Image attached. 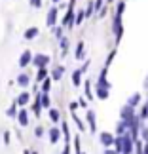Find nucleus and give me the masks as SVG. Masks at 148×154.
<instances>
[{
    "mask_svg": "<svg viewBox=\"0 0 148 154\" xmlns=\"http://www.w3.org/2000/svg\"><path fill=\"white\" fill-rule=\"evenodd\" d=\"M29 61H31V53L25 51V53L21 55V59H19V67H27V63H29Z\"/></svg>",
    "mask_w": 148,
    "mask_h": 154,
    "instance_id": "f257e3e1",
    "label": "nucleus"
},
{
    "mask_svg": "<svg viewBox=\"0 0 148 154\" xmlns=\"http://www.w3.org/2000/svg\"><path fill=\"white\" fill-rule=\"evenodd\" d=\"M48 61H50V57H48V55H38L36 59H34V63L40 65V69H42V65H46Z\"/></svg>",
    "mask_w": 148,
    "mask_h": 154,
    "instance_id": "f03ea898",
    "label": "nucleus"
},
{
    "mask_svg": "<svg viewBox=\"0 0 148 154\" xmlns=\"http://www.w3.org/2000/svg\"><path fill=\"white\" fill-rule=\"evenodd\" d=\"M36 34H38V29H34V27H32V29H29V31L25 32V38H27V40H31V38L36 36Z\"/></svg>",
    "mask_w": 148,
    "mask_h": 154,
    "instance_id": "7ed1b4c3",
    "label": "nucleus"
},
{
    "mask_svg": "<svg viewBox=\"0 0 148 154\" xmlns=\"http://www.w3.org/2000/svg\"><path fill=\"white\" fill-rule=\"evenodd\" d=\"M55 14H57V8H51L50 15H48V25H53V23H55Z\"/></svg>",
    "mask_w": 148,
    "mask_h": 154,
    "instance_id": "20e7f679",
    "label": "nucleus"
},
{
    "mask_svg": "<svg viewBox=\"0 0 148 154\" xmlns=\"http://www.w3.org/2000/svg\"><path fill=\"white\" fill-rule=\"evenodd\" d=\"M101 141H103L104 145H110L112 143V135L110 133H101Z\"/></svg>",
    "mask_w": 148,
    "mask_h": 154,
    "instance_id": "39448f33",
    "label": "nucleus"
},
{
    "mask_svg": "<svg viewBox=\"0 0 148 154\" xmlns=\"http://www.w3.org/2000/svg\"><path fill=\"white\" fill-rule=\"evenodd\" d=\"M17 82H19L21 86H29V76L27 74H21L19 78H17Z\"/></svg>",
    "mask_w": 148,
    "mask_h": 154,
    "instance_id": "423d86ee",
    "label": "nucleus"
},
{
    "mask_svg": "<svg viewBox=\"0 0 148 154\" xmlns=\"http://www.w3.org/2000/svg\"><path fill=\"white\" fill-rule=\"evenodd\" d=\"M19 122L23 124V126H27V110H21V114H19Z\"/></svg>",
    "mask_w": 148,
    "mask_h": 154,
    "instance_id": "0eeeda50",
    "label": "nucleus"
},
{
    "mask_svg": "<svg viewBox=\"0 0 148 154\" xmlns=\"http://www.w3.org/2000/svg\"><path fill=\"white\" fill-rule=\"evenodd\" d=\"M87 120L91 124V129H95V114L93 112H87Z\"/></svg>",
    "mask_w": 148,
    "mask_h": 154,
    "instance_id": "6e6552de",
    "label": "nucleus"
},
{
    "mask_svg": "<svg viewBox=\"0 0 148 154\" xmlns=\"http://www.w3.org/2000/svg\"><path fill=\"white\" fill-rule=\"evenodd\" d=\"M29 99H31V95H29V93H21V95H19V103H21V105H25Z\"/></svg>",
    "mask_w": 148,
    "mask_h": 154,
    "instance_id": "1a4fd4ad",
    "label": "nucleus"
},
{
    "mask_svg": "<svg viewBox=\"0 0 148 154\" xmlns=\"http://www.w3.org/2000/svg\"><path fill=\"white\" fill-rule=\"evenodd\" d=\"M80 74H82V70H76V72L72 74V82H74V84H80Z\"/></svg>",
    "mask_w": 148,
    "mask_h": 154,
    "instance_id": "9d476101",
    "label": "nucleus"
},
{
    "mask_svg": "<svg viewBox=\"0 0 148 154\" xmlns=\"http://www.w3.org/2000/svg\"><path fill=\"white\" fill-rule=\"evenodd\" d=\"M139 97H140V95H139V93H135V95H133L131 99H129V106H133V105H137V103H139Z\"/></svg>",
    "mask_w": 148,
    "mask_h": 154,
    "instance_id": "9b49d317",
    "label": "nucleus"
},
{
    "mask_svg": "<svg viewBox=\"0 0 148 154\" xmlns=\"http://www.w3.org/2000/svg\"><path fill=\"white\" fill-rule=\"evenodd\" d=\"M82 50H84V44L80 42V44H78V51H76V57H80V59L84 57V51H82Z\"/></svg>",
    "mask_w": 148,
    "mask_h": 154,
    "instance_id": "f8f14e48",
    "label": "nucleus"
},
{
    "mask_svg": "<svg viewBox=\"0 0 148 154\" xmlns=\"http://www.w3.org/2000/svg\"><path fill=\"white\" fill-rule=\"evenodd\" d=\"M50 135H51V141H53V143H55V141H57V137H59V131H57V128H53Z\"/></svg>",
    "mask_w": 148,
    "mask_h": 154,
    "instance_id": "ddd939ff",
    "label": "nucleus"
},
{
    "mask_svg": "<svg viewBox=\"0 0 148 154\" xmlns=\"http://www.w3.org/2000/svg\"><path fill=\"white\" fill-rule=\"evenodd\" d=\"M40 97H42V99H40V103H42L44 106H50V99H48V95H46V93H44V95H40Z\"/></svg>",
    "mask_w": 148,
    "mask_h": 154,
    "instance_id": "4468645a",
    "label": "nucleus"
},
{
    "mask_svg": "<svg viewBox=\"0 0 148 154\" xmlns=\"http://www.w3.org/2000/svg\"><path fill=\"white\" fill-rule=\"evenodd\" d=\"M99 97H101V99H106V97H108V91L103 90V88H99Z\"/></svg>",
    "mask_w": 148,
    "mask_h": 154,
    "instance_id": "2eb2a0df",
    "label": "nucleus"
},
{
    "mask_svg": "<svg viewBox=\"0 0 148 154\" xmlns=\"http://www.w3.org/2000/svg\"><path fill=\"white\" fill-rule=\"evenodd\" d=\"M50 112H51V120L57 122V120H59V112H57V110H50Z\"/></svg>",
    "mask_w": 148,
    "mask_h": 154,
    "instance_id": "dca6fc26",
    "label": "nucleus"
},
{
    "mask_svg": "<svg viewBox=\"0 0 148 154\" xmlns=\"http://www.w3.org/2000/svg\"><path fill=\"white\" fill-rule=\"evenodd\" d=\"M61 74H63V69H57L55 72H53V78H55V80H57V78H61Z\"/></svg>",
    "mask_w": 148,
    "mask_h": 154,
    "instance_id": "f3484780",
    "label": "nucleus"
},
{
    "mask_svg": "<svg viewBox=\"0 0 148 154\" xmlns=\"http://www.w3.org/2000/svg\"><path fill=\"white\" fill-rule=\"evenodd\" d=\"M44 76H46V69L42 67V69H40V72H38V80H42Z\"/></svg>",
    "mask_w": 148,
    "mask_h": 154,
    "instance_id": "a211bd4d",
    "label": "nucleus"
},
{
    "mask_svg": "<svg viewBox=\"0 0 148 154\" xmlns=\"http://www.w3.org/2000/svg\"><path fill=\"white\" fill-rule=\"evenodd\" d=\"M8 116H15V105H14V106H10V110H8Z\"/></svg>",
    "mask_w": 148,
    "mask_h": 154,
    "instance_id": "6ab92c4d",
    "label": "nucleus"
},
{
    "mask_svg": "<svg viewBox=\"0 0 148 154\" xmlns=\"http://www.w3.org/2000/svg\"><path fill=\"white\" fill-rule=\"evenodd\" d=\"M42 90H44V91H48V90H50V80H46V84L42 86Z\"/></svg>",
    "mask_w": 148,
    "mask_h": 154,
    "instance_id": "aec40b11",
    "label": "nucleus"
},
{
    "mask_svg": "<svg viewBox=\"0 0 148 154\" xmlns=\"http://www.w3.org/2000/svg\"><path fill=\"white\" fill-rule=\"evenodd\" d=\"M144 86H146V88H148V78H146V82H144Z\"/></svg>",
    "mask_w": 148,
    "mask_h": 154,
    "instance_id": "412c9836",
    "label": "nucleus"
}]
</instances>
